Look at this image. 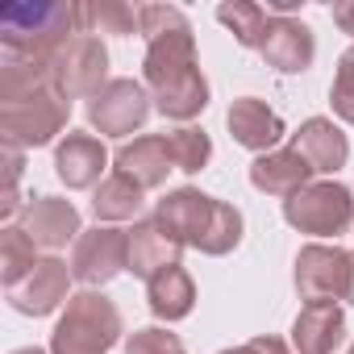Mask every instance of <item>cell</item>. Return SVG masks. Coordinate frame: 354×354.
Segmentation results:
<instances>
[{
  "label": "cell",
  "instance_id": "cell-4",
  "mask_svg": "<svg viewBox=\"0 0 354 354\" xmlns=\"http://www.w3.org/2000/svg\"><path fill=\"white\" fill-rule=\"evenodd\" d=\"M125 333V321H121V308L96 292V288H84L67 300L55 333H50V354H109Z\"/></svg>",
  "mask_w": 354,
  "mask_h": 354
},
{
  "label": "cell",
  "instance_id": "cell-11",
  "mask_svg": "<svg viewBox=\"0 0 354 354\" xmlns=\"http://www.w3.org/2000/svg\"><path fill=\"white\" fill-rule=\"evenodd\" d=\"M263 63L275 67L279 75H300L317 59V38L300 17H271L267 38H263Z\"/></svg>",
  "mask_w": 354,
  "mask_h": 354
},
{
  "label": "cell",
  "instance_id": "cell-16",
  "mask_svg": "<svg viewBox=\"0 0 354 354\" xmlns=\"http://www.w3.org/2000/svg\"><path fill=\"white\" fill-rule=\"evenodd\" d=\"M113 162H117V171L125 175V180H133L142 192L162 188V184H167V175L175 171V162H171V150H167V138H162V133H142V138L125 142V146L113 154Z\"/></svg>",
  "mask_w": 354,
  "mask_h": 354
},
{
  "label": "cell",
  "instance_id": "cell-17",
  "mask_svg": "<svg viewBox=\"0 0 354 354\" xmlns=\"http://www.w3.org/2000/svg\"><path fill=\"white\" fill-rule=\"evenodd\" d=\"M313 167H308V158L296 150V146H283V150H271V154H259L254 162H250V184L259 188V192H267V196H296L300 188H308L313 184Z\"/></svg>",
  "mask_w": 354,
  "mask_h": 354
},
{
  "label": "cell",
  "instance_id": "cell-21",
  "mask_svg": "<svg viewBox=\"0 0 354 354\" xmlns=\"http://www.w3.org/2000/svg\"><path fill=\"white\" fill-rule=\"evenodd\" d=\"M146 304H150V313H154L158 321H167V325L192 317V308H196V283H192V275H188L184 267L158 271V275L146 283Z\"/></svg>",
  "mask_w": 354,
  "mask_h": 354
},
{
  "label": "cell",
  "instance_id": "cell-15",
  "mask_svg": "<svg viewBox=\"0 0 354 354\" xmlns=\"http://www.w3.org/2000/svg\"><path fill=\"white\" fill-rule=\"evenodd\" d=\"M180 254H184V242L171 230H162L154 217L133 221V230H129V275L150 283L158 271L180 267Z\"/></svg>",
  "mask_w": 354,
  "mask_h": 354
},
{
  "label": "cell",
  "instance_id": "cell-22",
  "mask_svg": "<svg viewBox=\"0 0 354 354\" xmlns=\"http://www.w3.org/2000/svg\"><path fill=\"white\" fill-rule=\"evenodd\" d=\"M142 209H146V192H142L133 180H125L121 171L104 175V180H100V188L92 192V213H96V221H100V225L133 221Z\"/></svg>",
  "mask_w": 354,
  "mask_h": 354
},
{
  "label": "cell",
  "instance_id": "cell-28",
  "mask_svg": "<svg viewBox=\"0 0 354 354\" xmlns=\"http://www.w3.org/2000/svg\"><path fill=\"white\" fill-rule=\"evenodd\" d=\"M125 354H188V346L180 333H171L162 325H146L125 333Z\"/></svg>",
  "mask_w": 354,
  "mask_h": 354
},
{
  "label": "cell",
  "instance_id": "cell-27",
  "mask_svg": "<svg viewBox=\"0 0 354 354\" xmlns=\"http://www.w3.org/2000/svg\"><path fill=\"white\" fill-rule=\"evenodd\" d=\"M329 104L346 125H354V46H346L337 55V71H333V84H329Z\"/></svg>",
  "mask_w": 354,
  "mask_h": 354
},
{
  "label": "cell",
  "instance_id": "cell-23",
  "mask_svg": "<svg viewBox=\"0 0 354 354\" xmlns=\"http://www.w3.org/2000/svg\"><path fill=\"white\" fill-rule=\"evenodd\" d=\"M38 242L21 230V225H5L0 230V279H5V292L17 288L34 267H38Z\"/></svg>",
  "mask_w": 354,
  "mask_h": 354
},
{
  "label": "cell",
  "instance_id": "cell-7",
  "mask_svg": "<svg viewBox=\"0 0 354 354\" xmlns=\"http://www.w3.org/2000/svg\"><path fill=\"white\" fill-rule=\"evenodd\" d=\"M121 271H129V230H117V225L84 230L80 242L71 246V275L84 288L100 292Z\"/></svg>",
  "mask_w": 354,
  "mask_h": 354
},
{
  "label": "cell",
  "instance_id": "cell-31",
  "mask_svg": "<svg viewBox=\"0 0 354 354\" xmlns=\"http://www.w3.org/2000/svg\"><path fill=\"white\" fill-rule=\"evenodd\" d=\"M13 354H46L42 346H21V350H13Z\"/></svg>",
  "mask_w": 354,
  "mask_h": 354
},
{
  "label": "cell",
  "instance_id": "cell-33",
  "mask_svg": "<svg viewBox=\"0 0 354 354\" xmlns=\"http://www.w3.org/2000/svg\"><path fill=\"white\" fill-rule=\"evenodd\" d=\"M346 354H354V346H350V350H346Z\"/></svg>",
  "mask_w": 354,
  "mask_h": 354
},
{
  "label": "cell",
  "instance_id": "cell-12",
  "mask_svg": "<svg viewBox=\"0 0 354 354\" xmlns=\"http://www.w3.org/2000/svg\"><path fill=\"white\" fill-rule=\"evenodd\" d=\"M21 230L38 242V250H63L67 242H80V209L63 196H34L21 213Z\"/></svg>",
  "mask_w": 354,
  "mask_h": 354
},
{
  "label": "cell",
  "instance_id": "cell-30",
  "mask_svg": "<svg viewBox=\"0 0 354 354\" xmlns=\"http://www.w3.org/2000/svg\"><path fill=\"white\" fill-rule=\"evenodd\" d=\"M333 21H337L342 34L354 38V0H342V5H333Z\"/></svg>",
  "mask_w": 354,
  "mask_h": 354
},
{
  "label": "cell",
  "instance_id": "cell-26",
  "mask_svg": "<svg viewBox=\"0 0 354 354\" xmlns=\"http://www.w3.org/2000/svg\"><path fill=\"white\" fill-rule=\"evenodd\" d=\"M117 34V38H133V30L142 34L138 9L121 5V0H100V5H88V34Z\"/></svg>",
  "mask_w": 354,
  "mask_h": 354
},
{
  "label": "cell",
  "instance_id": "cell-2",
  "mask_svg": "<svg viewBox=\"0 0 354 354\" xmlns=\"http://www.w3.org/2000/svg\"><path fill=\"white\" fill-rule=\"evenodd\" d=\"M88 34V5L80 0H26L0 9V46L5 55L55 59L71 38Z\"/></svg>",
  "mask_w": 354,
  "mask_h": 354
},
{
  "label": "cell",
  "instance_id": "cell-3",
  "mask_svg": "<svg viewBox=\"0 0 354 354\" xmlns=\"http://www.w3.org/2000/svg\"><path fill=\"white\" fill-rule=\"evenodd\" d=\"M67 121H71V100L55 80L0 100V138H5V146H17V150L50 146L67 129Z\"/></svg>",
  "mask_w": 354,
  "mask_h": 354
},
{
  "label": "cell",
  "instance_id": "cell-14",
  "mask_svg": "<svg viewBox=\"0 0 354 354\" xmlns=\"http://www.w3.org/2000/svg\"><path fill=\"white\" fill-rule=\"evenodd\" d=\"M104 167H109V150H104V142L92 138V133L67 129V138L55 146V171H59V180H63L67 188H75V192L100 188Z\"/></svg>",
  "mask_w": 354,
  "mask_h": 354
},
{
  "label": "cell",
  "instance_id": "cell-10",
  "mask_svg": "<svg viewBox=\"0 0 354 354\" xmlns=\"http://www.w3.org/2000/svg\"><path fill=\"white\" fill-rule=\"evenodd\" d=\"M71 263H63L59 254H42L38 267L17 283L9 288V304L21 313V317H50L59 304H67L71 296Z\"/></svg>",
  "mask_w": 354,
  "mask_h": 354
},
{
  "label": "cell",
  "instance_id": "cell-19",
  "mask_svg": "<svg viewBox=\"0 0 354 354\" xmlns=\"http://www.w3.org/2000/svg\"><path fill=\"white\" fill-rule=\"evenodd\" d=\"M346 342V313L342 304H304L292 321V350L296 354H333Z\"/></svg>",
  "mask_w": 354,
  "mask_h": 354
},
{
  "label": "cell",
  "instance_id": "cell-32",
  "mask_svg": "<svg viewBox=\"0 0 354 354\" xmlns=\"http://www.w3.org/2000/svg\"><path fill=\"white\" fill-rule=\"evenodd\" d=\"M346 304H354V279H350V300H346Z\"/></svg>",
  "mask_w": 354,
  "mask_h": 354
},
{
  "label": "cell",
  "instance_id": "cell-18",
  "mask_svg": "<svg viewBox=\"0 0 354 354\" xmlns=\"http://www.w3.org/2000/svg\"><path fill=\"white\" fill-rule=\"evenodd\" d=\"M150 100L167 121H196L209 109V80L201 67L175 71V75L150 84Z\"/></svg>",
  "mask_w": 354,
  "mask_h": 354
},
{
  "label": "cell",
  "instance_id": "cell-13",
  "mask_svg": "<svg viewBox=\"0 0 354 354\" xmlns=\"http://www.w3.org/2000/svg\"><path fill=\"white\" fill-rule=\"evenodd\" d=\"M225 125H230V133H234L238 146L259 150V154H271L283 142V133H288L283 117L267 100H259V96H238L230 104V113H225Z\"/></svg>",
  "mask_w": 354,
  "mask_h": 354
},
{
  "label": "cell",
  "instance_id": "cell-25",
  "mask_svg": "<svg viewBox=\"0 0 354 354\" xmlns=\"http://www.w3.org/2000/svg\"><path fill=\"white\" fill-rule=\"evenodd\" d=\"M162 138H167V150H171L175 171L196 175V171L209 167V158H213V142H209L205 129H196V125H180V129H167Z\"/></svg>",
  "mask_w": 354,
  "mask_h": 354
},
{
  "label": "cell",
  "instance_id": "cell-9",
  "mask_svg": "<svg viewBox=\"0 0 354 354\" xmlns=\"http://www.w3.org/2000/svg\"><path fill=\"white\" fill-rule=\"evenodd\" d=\"M50 67H55V84L63 88L67 100H84V96L92 100V96H100L104 84H109V50H104V42H100L96 34L71 38V42L50 59Z\"/></svg>",
  "mask_w": 354,
  "mask_h": 354
},
{
  "label": "cell",
  "instance_id": "cell-1",
  "mask_svg": "<svg viewBox=\"0 0 354 354\" xmlns=\"http://www.w3.org/2000/svg\"><path fill=\"white\" fill-rule=\"evenodd\" d=\"M154 221L162 230H171L184 246L209 254V259H225L242 246V213L201 188H175L154 205Z\"/></svg>",
  "mask_w": 354,
  "mask_h": 354
},
{
  "label": "cell",
  "instance_id": "cell-8",
  "mask_svg": "<svg viewBox=\"0 0 354 354\" xmlns=\"http://www.w3.org/2000/svg\"><path fill=\"white\" fill-rule=\"evenodd\" d=\"M154 100L150 88L138 80H109L100 96L88 100V125L100 129L104 138H129L146 125Z\"/></svg>",
  "mask_w": 354,
  "mask_h": 354
},
{
  "label": "cell",
  "instance_id": "cell-5",
  "mask_svg": "<svg viewBox=\"0 0 354 354\" xmlns=\"http://www.w3.org/2000/svg\"><path fill=\"white\" fill-rule=\"evenodd\" d=\"M283 221L313 238H337L354 225V196L337 180H313L308 188L283 201Z\"/></svg>",
  "mask_w": 354,
  "mask_h": 354
},
{
  "label": "cell",
  "instance_id": "cell-6",
  "mask_svg": "<svg viewBox=\"0 0 354 354\" xmlns=\"http://www.w3.org/2000/svg\"><path fill=\"white\" fill-rule=\"evenodd\" d=\"M296 292L308 304H337L350 300V279H354V250H342L337 242H308L296 254Z\"/></svg>",
  "mask_w": 354,
  "mask_h": 354
},
{
  "label": "cell",
  "instance_id": "cell-29",
  "mask_svg": "<svg viewBox=\"0 0 354 354\" xmlns=\"http://www.w3.org/2000/svg\"><path fill=\"white\" fill-rule=\"evenodd\" d=\"M217 354H292V346L275 333H259V337H250L242 346H230V350H217Z\"/></svg>",
  "mask_w": 354,
  "mask_h": 354
},
{
  "label": "cell",
  "instance_id": "cell-20",
  "mask_svg": "<svg viewBox=\"0 0 354 354\" xmlns=\"http://www.w3.org/2000/svg\"><path fill=\"white\" fill-rule=\"evenodd\" d=\"M292 146L308 158V167H313L317 175H333V171H342L346 158H350V142H346V133H342L329 117H308V121L292 133Z\"/></svg>",
  "mask_w": 354,
  "mask_h": 354
},
{
  "label": "cell",
  "instance_id": "cell-24",
  "mask_svg": "<svg viewBox=\"0 0 354 354\" xmlns=\"http://www.w3.org/2000/svg\"><path fill=\"white\" fill-rule=\"evenodd\" d=\"M217 21L238 38V46L246 50H263V38H267V26H271V13L254 0H234V5H221L217 9Z\"/></svg>",
  "mask_w": 354,
  "mask_h": 354
}]
</instances>
